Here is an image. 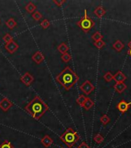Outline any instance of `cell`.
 Returning a JSON list of instances; mask_svg holds the SVG:
<instances>
[{"label":"cell","instance_id":"6da1fadb","mask_svg":"<svg viewBox=\"0 0 131 148\" xmlns=\"http://www.w3.org/2000/svg\"><path fill=\"white\" fill-rule=\"evenodd\" d=\"M25 109L29 114L32 116L34 119H39L48 110V107L40 96H36L25 107Z\"/></svg>","mask_w":131,"mask_h":148},{"label":"cell","instance_id":"7a4b0ae2","mask_svg":"<svg viewBox=\"0 0 131 148\" xmlns=\"http://www.w3.org/2000/svg\"><path fill=\"white\" fill-rule=\"evenodd\" d=\"M56 80L66 90H69L77 83L79 77L69 66H66L56 76Z\"/></svg>","mask_w":131,"mask_h":148},{"label":"cell","instance_id":"3957f363","mask_svg":"<svg viewBox=\"0 0 131 148\" xmlns=\"http://www.w3.org/2000/svg\"><path fill=\"white\" fill-rule=\"evenodd\" d=\"M79 139V134L72 128H67L64 133L60 137V140L69 148L73 147Z\"/></svg>","mask_w":131,"mask_h":148},{"label":"cell","instance_id":"277c9868","mask_svg":"<svg viewBox=\"0 0 131 148\" xmlns=\"http://www.w3.org/2000/svg\"><path fill=\"white\" fill-rule=\"evenodd\" d=\"M77 25L82 29L84 33H88L94 26V22L87 16V10H84V15L77 23Z\"/></svg>","mask_w":131,"mask_h":148},{"label":"cell","instance_id":"5b68a950","mask_svg":"<svg viewBox=\"0 0 131 148\" xmlns=\"http://www.w3.org/2000/svg\"><path fill=\"white\" fill-rule=\"evenodd\" d=\"M80 89L83 91V93H84L86 95H89L92 93V91L94 90V86L92 83H90L89 80H86L84 83H83L81 86H80Z\"/></svg>","mask_w":131,"mask_h":148},{"label":"cell","instance_id":"8992f818","mask_svg":"<svg viewBox=\"0 0 131 148\" xmlns=\"http://www.w3.org/2000/svg\"><path fill=\"white\" fill-rule=\"evenodd\" d=\"M21 81H22L26 86H30L31 83H32V82L34 81L33 76L31 75L30 73L26 72L23 76H21Z\"/></svg>","mask_w":131,"mask_h":148},{"label":"cell","instance_id":"52a82bcc","mask_svg":"<svg viewBox=\"0 0 131 148\" xmlns=\"http://www.w3.org/2000/svg\"><path fill=\"white\" fill-rule=\"evenodd\" d=\"M131 106V102H126L124 100H122L117 105V108L121 113H125L128 110L129 107Z\"/></svg>","mask_w":131,"mask_h":148},{"label":"cell","instance_id":"ba28073f","mask_svg":"<svg viewBox=\"0 0 131 148\" xmlns=\"http://www.w3.org/2000/svg\"><path fill=\"white\" fill-rule=\"evenodd\" d=\"M18 47L19 46H18V43L14 41V40L9 42L8 43H5V49L9 53H12V54L16 52L17 49H18Z\"/></svg>","mask_w":131,"mask_h":148},{"label":"cell","instance_id":"9c48e42d","mask_svg":"<svg viewBox=\"0 0 131 148\" xmlns=\"http://www.w3.org/2000/svg\"><path fill=\"white\" fill-rule=\"evenodd\" d=\"M13 106V104L7 98H3L0 101V108L3 110V111L7 112L11 107Z\"/></svg>","mask_w":131,"mask_h":148},{"label":"cell","instance_id":"30bf717a","mask_svg":"<svg viewBox=\"0 0 131 148\" xmlns=\"http://www.w3.org/2000/svg\"><path fill=\"white\" fill-rule=\"evenodd\" d=\"M31 59H32V60H33L35 63L40 64V63H41V62L44 61V60H45V56H44L43 54H42L40 51H38V52H36L32 56Z\"/></svg>","mask_w":131,"mask_h":148},{"label":"cell","instance_id":"8fae6325","mask_svg":"<svg viewBox=\"0 0 131 148\" xmlns=\"http://www.w3.org/2000/svg\"><path fill=\"white\" fill-rule=\"evenodd\" d=\"M113 80L116 81V83H123L126 80V76L121 71H118L113 76Z\"/></svg>","mask_w":131,"mask_h":148},{"label":"cell","instance_id":"7c38bea8","mask_svg":"<svg viewBox=\"0 0 131 148\" xmlns=\"http://www.w3.org/2000/svg\"><path fill=\"white\" fill-rule=\"evenodd\" d=\"M41 143L44 147H49L53 143V140L52 139L51 137H49L48 135H45L42 139H41Z\"/></svg>","mask_w":131,"mask_h":148},{"label":"cell","instance_id":"4fadbf2b","mask_svg":"<svg viewBox=\"0 0 131 148\" xmlns=\"http://www.w3.org/2000/svg\"><path fill=\"white\" fill-rule=\"evenodd\" d=\"M113 87H114L116 90L118 92L119 94H122L123 91L127 88V86L124 83H116Z\"/></svg>","mask_w":131,"mask_h":148},{"label":"cell","instance_id":"5bb4252c","mask_svg":"<svg viewBox=\"0 0 131 148\" xmlns=\"http://www.w3.org/2000/svg\"><path fill=\"white\" fill-rule=\"evenodd\" d=\"M94 13L95 14L96 16H98V18H101L103 17L106 13V10L103 9V7L102 6H98L97 8L95 9V10L94 11Z\"/></svg>","mask_w":131,"mask_h":148},{"label":"cell","instance_id":"9a60e30c","mask_svg":"<svg viewBox=\"0 0 131 148\" xmlns=\"http://www.w3.org/2000/svg\"><path fill=\"white\" fill-rule=\"evenodd\" d=\"M123 47H124V44L121 40H117L113 44V48L117 52H121V50L123 49Z\"/></svg>","mask_w":131,"mask_h":148},{"label":"cell","instance_id":"2e32d148","mask_svg":"<svg viewBox=\"0 0 131 148\" xmlns=\"http://www.w3.org/2000/svg\"><path fill=\"white\" fill-rule=\"evenodd\" d=\"M25 9H26V10L27 11L28 13H34V11L36 9V5H35L33 3L30 2V3H28V4L26 5Z\"/></svg>","mask_w":131,"mask_h":148},{"label":"cell","instance_id":"e0dca14e","mask_svg":"<svg viewBox=\"0 0 131 148\" xmlns=\"http://www.w3.org/2000/svg\"><path fill=\"white\" fill-rule=\"evenodd\" d=\"M68 49H69V48H68V46H67V45L65 44L64 42H63L62 44H60L59 46H58V50L62 54H64V53L67 52Z\"/></svg>","mask_w":131,"mask_h":148},{"label":"cell","instance_id":"ac0fdd59","mask_svg":"<svg viewBox=\"0 0 131 148\" xmlns=\"http://www.w3.org/2000/svg\"><path fill=\"white\" fill-rule=\"evenodd\" d=\"M5 24H6V26H8L9 29H12L16 27V25H17V23H16L14 19L10 18L7 21H5Z\"/></svg>","mask_w":131,"mask_h":148},{"label":"cell","instance_id":"d6986e66","mask_svg":"<svg viewBox=\"0 0 131 148\" xmlns=\"http://www.w3.org/2000/svg\"><path fill=\"white\" fill-rule=\"evenodd\" d=\"M93 106H94V102H93L90 98H87H87H86V100H85L84 102V104L83 105V107H84L85 110H90Z\"/></svg>","mask_w":131,"mask_h":148},{"label":"cell","instance_id":"ffe728a7","mask_svg":"<svg viewBox=\"0 0 131 148\" xmlns=\"http://www.w3.org/2000/svg\"><path fill=\"white\" fill-rule=\"evenodd\" d=\"M86 98H87V97H85L84 95H80V96L77 97V100H76V102H77V104H78V105H80L81 107H83V105H84L85 100H86Z\"/></svg>","mask_w":131,"mask_h":148},{"label":"cell","instance_id":"44dd1931","mask_svg":"<svg viewBox=\"0 0 131 148\" xmlns=\"http://www.w3.org/2000/svg\"><path fill=\"white\" fill-rule=\"evenodd\" d=\"M110 121H111V119H110V117H108L107 115L104 114L100 117V122L103 123V125H107L110 123Z\"/></svg>","mask_w":131,"mask_h":148},{"label":"cell","instance_id":"7402d4cb","mask_svg":"<svg viewBox=\"0 0 131 148\" xmlns=\"http://www.w3.org/2000/svg\"><path fill=\"white\" fill-rule=\"evenodd\" d=\"M102 38H103V36L102 34L100 33V32H96L92 36V39L94 40V42L99 41V40H102Z\"/></svg>","mask_w":131,"mask_h":148},{"label":"cell","instance_id":"603a6c76","mask_svg":"<svg viewBox=\"0 0 131 148\" xmlns=\"http://www.w3.org/2000/svg\"><path fill=\"white\" fill-rule=\"evenodd\" d=\"M103 136L101 135V134H100V133H98V134H96L95 137H94V140L95 141V143H103Z\"/></svg>","mask_w":131,"mask_h":148},{"label":"cell","instance_id":"cb8c5ba5","mask_svg":"<svg viewBox=\"0 0 131 148\" xmlns=\"http://www.w3.org/2000/svg\"><path fill=\"white\" fill-rule=\"evenodd\" d=\"M62 60H63V62H68L71 60V56L69 53L66 52V53H64V54H62Z\"/></svg>","mask_w":131,"mask_h":148},{"label":"cell","instance_id":"d4e9b609","mask_svg":"<svg viewBox=\"0 0 131 148\" xmlns=\"http://www.w3.org/2000/svg\"><path fill=\"white\" fill-rule=\"evenodd\" d=\"M103 79H104L107 82H111L112 80H113V76L111 72H107V73H106L105 74H104V76H103Z\"/></svg>","mask_w":131,"mask_h":148},{"label":"cell","instance_id":"484cf974","mask_svg":"<svg viewBox=\"0 0 131 148\" xmlns=\"http://www.w3.org/2000/svg\"><path fill=\"white\" fill-rule=\"evenodd\" d=\"M31 16H32V19H33L35 21H39L41 19H42V15H41L40 12H38V11L35 12V13H34Z\"/></svg>","mask_w":131,"mask_h":148},{"label":"cell","instance_id":"4316f807","mask_svg":"<svg viewBox=\"0 0 131 148\" xmlns=\"http://www.w3.org/2000/svg\"><path fill=\"white\" fill-rule=\"evenodd\" d=\"M0 148H14L13 146L12 145V143L8 141V140H5L4 141L1 145H0Z\"/></svg>","mask_w":131,"mask_h":148},{"label":"cell","instance_id":"83f0119b","mask_svg":"<svg viewBox=\"0 0 131 148\" xmlns=\"http://www.w3.org/2000/svg\"><path fill=\"white\" fill-rule=\"evenodd\" d=\"M41 26L45 29H48L50 26V22L48 19H43V21L41 22Z\"/></svg>","mask_w":131,"mask_h":148},{"label":"cell","instance_id":"f1b7e54d","mask_svg":"<svg viewBox=\"0 0 131 148\" xmlns=\"http://www.w3.org/2000/svg\"><path fill=\"white\" fill-rule=\"evenodd\" d=\"M94 46H95L98 49H101L103 48L104 46H105V42L103 41V40H99V41H96L94 42Z\"/></svg>","mask_w":131,"mask_h":148},{"label":"cell","instance_id":"f546056e","mask_svg":"<svg viewBox=\"0 0 131 148\" xmlns=\"http://www.w3.org/2000/svg\"><path fill=\"white\" fill-rule=\"evenodd\" d=\"M3 40L5 41V43H8V42H9L12 41L13 37H12L9 33H6L5 36L3 37Z\"/></svg>","mask_w":131,"mask_h":148},{"label":"cell","instance_id":"4dcf8cb0","mask_svg":"<svg viewBox=\"0 0 131 148\" xmlns=\"http://www.w3.org/2000/svg\"><path fill=\"white\" fill-rule=\"evenodd\" d=\"M54 4H56L58 6H62L64 3H65V0H54L53 1Z\"/></svg>","mask_w":131,"mask_h":148},{"label":"cell","instance_id":"1f68e13d","mask_svg":"<svg viewBox=\"0 0 131 148\" xmlns=\"http://www.w3.org/2000/svg\"><path fill=\"white\" fill-rule=\"evenodd\" d=\"M77 148H90L89 146L87 145V143H85V142H82V143H81Z\"/></svg>","mask_w":131,"mask_h":148},{"label":"cell","instance_id":"d6a6232c","mask_svg":"<svg viewBox=\"0 0 131 148\" xmlns=\"http://www.w3.org/2000/svg\"><path fill=\"white\" fill-rule=\"evenodd\" d=\"M127 53H128L129 56H130V57H131V49H129V50H128V52H127Z\"/></svg>","mask_w":131,"mask_h":148},{"label":"cell","instance_id":"836d02e7","mask_svg":"<svg viewBox=\"0 0 131 148\" xmlns=\"http://www.w3.org/2000/svg\"><path fill=\"white\" fill-rule=\"evenodd\" d=\"M128 46L130 47V49H131V40L130 41V42L128 43Z\"/></svg>","mask_w":131,"mask_h":148},{"label":"cell","instance_id":"e575fe53","mask_svg":"<svg viewBox=\"0 0 131 148\" xmlns=\"http://www.w3.org/2000/svg\"><path fill=\"white\" fill-rule=\"evenodd\" d=\"M0 23H1V21H0Z\"/></svg>","mask_w":131,"mask_h":148}]
</instances>
